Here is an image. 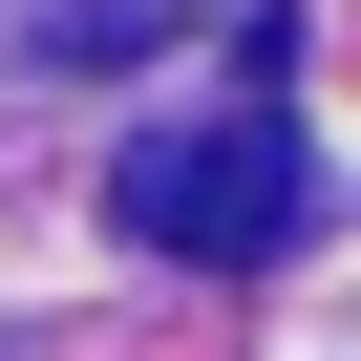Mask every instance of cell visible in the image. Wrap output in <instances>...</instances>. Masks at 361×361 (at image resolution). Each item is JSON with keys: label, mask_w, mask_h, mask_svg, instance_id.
<instances>
[{"label": "cell", "mask_w": 361, "mask_h": 361, "mask_svg": "<svg viewBox=\"0 0 361 361\" xmlns=\"http://www.w3.org/2000/svg\"><path fill=\"white\" fill-rule=\"evenodd\" d=\"M128 43H170V0H64L43 22V64H128Z\"/></svg>", "instance_id": "cell-2"}, {"label": "cell", "mask_w": 361, "mask_h": 361, "mask_svg": "<svg viewBox=\"0 0 361 361\" xmlns=\"http://www.w3.org/2000/svg\"><path fill=\"white\" fill-rule=\"evenodd\" d=\"M106 213H128L149 255H192V276H255V255L319 213V170H298L276 106H213V128H149V149L106 170Z\"/></svg>", "instance_id": "cell-1"}]
</instances>
